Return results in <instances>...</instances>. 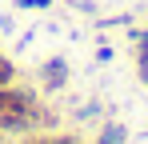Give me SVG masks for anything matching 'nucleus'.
Listing matches in <instances>:
<instances>
[{"instance_id": "nucleus-2", "label": "nucleus", "mask_w": 148, "mask_h": 144, "mask_svg": "<svg viewBox=\"0 0 148 144\" xmlns=\"http://www.w3.org/2000/svg\"><path fill=\"white\" fill-rule=\"evenodd\" d=\"M40 76H44V84H48V88H60V84L68 80V64L56 56V60H48V64L40 68Z\"/></svg>"}, {"instance_id": "nucleus-5", "label": "nucleus", "mask_w": 148, "mask_h": 144, "mask_svg": "<svg viewBox=\"0 0 148 144\" xmlns=\"http://www.w3.org/2000/svg\"><path fill=\"white\" fill-rule=\"evenodd\" d=\"M24 8H48V0H20Z\"/></svg>"}, {"instance_id": "nucleus-1", "label": "nucleus", "mask_w": 148, "mask_h": 144, "mask_svg": "<svg viewBox=\"0 0 148 144\" xmlns=\"http://www.w3.org/2000/svg\"><path fill=\"white\" fill-rule=\"evenodd\" d=\"M36 120H40V108H36L32 92L12 88V84L0 88V128L4 132H28Z\"/></svg>"}, {"instance_id": "nucleus-4", "label": "nucleus", "mask_w": 148, "mask_h": 144, "mask_svg": "<svg viewBox=\"0 0 148 144\" xmlns=\"http://www.w3.org/2000/svg\"><path fill=\"white\" fill-rule=\"evenodd\" d=\"M136 56H148V32L136 36Z\"/></svg>"}, {"instance_id": "nucleus-3", "label": "nucleus", "mask_w": 148, "mask_h": 144, "mask_svg": "<svg viewBox=\"0 0 148 144\" xmlns=\"http://www.w3.org/2000/svg\"><path fill=\"white\" fill-rule=\"evenodd\" d=\"M100 144H124V128L120 124H108V128L100 132Z\"/></svg>"}, {"instance_id": "nucleus-6", "label": "nucleus", "mask_w": 148, "mask_h": 144, "mask_svg": "<svg viewBox=\"0 0 148 144\" xmlns=\"http://www.w3.org/2000/svg\"><path fill=\"white\" fill-rule=\"evenodd\" d=\"M140 76H144V84H148V56H140Z\"/></svg>"}]
</instances>
